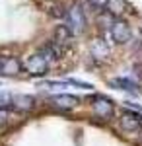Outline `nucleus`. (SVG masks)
I'll return each mask as SVG.
<instances>
[{
  "instance_id": "9b49d317",
  "label": "nucleus",
  "mask_w": 142,
  "mask_h": 146,
  "mask_svg": "<svg viewBox=\"0 0 142 146\" xmlns=\"http://www.w3.org/2000/svg\"><path fill=\"white\" fill-rule=\"evenodd\" d=\"M107 53H109V49L103 45L101 41H98L96 45L92 47V55H94V56H99V58H103V56H107Z\"/></svg>"
},
{
  "instance_id": "f257e3e1",
  "label": "nucleus",
  "mask_w": 142,
  "mask_h": 146,
  "mask_svg": "<svg viewBox=\"0 0 142 146\" xmlns=\"http://www.w3.org/2000/svg\"><path fill=\"white\" fill-rule=\"evenodd\" d=\"M66 25L72 29V33H82L84 29H86V14L82 10V6L80 4H72L68 10H66Z\"/></svg>"
},
{
  "instance_id": "ddd939ff",
  "label": "nucleus",
  "mask_w": 142,
  "mask_h": 146,
  "mask_svg": "<svg viewBox=\"0 0 142 146\" xmlns=\"http://www.w3.org/2000/svg\"><path fill=\"white\" fill-rule=\"evenodd\" d=\"M88 2H90V6L96 8V10H105V8L109 6L111 0H88Z\"/></svg>"
},
{
  "instance_id": "2eb2a0df",
  "label": "nucleus",
  "mask_w": 142,
  "mask_h": 146,
  "mask_svg": "<svg viewBox=\"0 0 142 146\" xmlns=\"http://www.w3.org/2000/svg\"><path fill=\"white\" fill-rule=\"evenodd\" d=\"M6 117H8V111H4V109H0V125L6 121Z\"/></svg>"
},
{
  "instance_id": "9d476101",
  "label": "nucleus",
  "mask_w": 142,
  "mask_h": 146,
  "mask_svg": "<svg viewBox=\"0 0 142 146\" xmlns=\"http://www.w3.org/2000/svg\"><path fill=\"white\" fill-rule=\"evenodd\" d=\"M98 22H99V25H101V27H109V29H111V25L117 22V20L113 18V14H111V12H103V14L98 18Z\"/></svg>"
},
{
  "instance_id": "dca6fc26",
  "label": "nucleus",
  "mask_w": 142,
  "mask_h": 146,
  "mask_svg": "<svg viewBox=\"0 0 142 146\" xmlns=\"http://www.w3.org/2000/svg\"><path fill=\"white\" fill-rule=\"evenodd\" d=\"M136 70H138V76L142 78V66H136Z\"/></svg>"
},
{
  "instance_id": "4468645a",
  "label": "nucleus",
  "mask_w": 142,
  "mask_h": 146,
  "mask_svg": "<svg viewBox=\"0 0 142 146\" xmlns=\"http://www.w3.org/2000/svg\"><path fill=\"white\" fill-rule=\"evenodd\" d=\"M4 103H10V94H6V92H0V107H2Z\"/></svg>"
},
{
  "instance_id": "f8f14e48",
  "label": "nucleus",
  "mask_w": 142,
  "mask_h": 146,
  "mask_svg": "<svg viewBox=\"0 0 142 146\" xmlns=\"http://www.w3.org/2000/svg\"><path fill=\"white\" fill-rule=\"evenodd\" d=\"M14 101H23V109H31L33 107V98H29V96H16L14 98Z\"/></svg>"
},
{
  "instance_id": "20e7f679",
  "label": "nucleus",
  "mask_w": 142,
  "mask_h": 146,
  "mask_svg": "<svg viewBox=\"0 0 142 146\" xmlns=\"http://www.w3.org/2000/svg\"><path fill=\"white\" fill-rule=\"evenodd\" d=\"M25 66H27V72H31V74H45L49 68V60L43 53H37V55H31L27 58Z\"/></svg>"
},
{
  "instance_id": "6e6552de",
  "label": "nucleus",
  "mask_w": 142,
  "mask_h": 146,
  "mask_svg": "<svg viewBox=\"0 0 142 146\" xmlns=\"http://www.w3.org/2000/svg\"><path fill=\"white\" fill-rule=\"evenodd\" d=\"M72 29H70V27H68V25H58V27H56V31H55V41L56 43H60V45H66V43H68V41H70V39H72Z\"/></svg>"
},
{
  "instance_id": "423d86ee",
  "label": "nucleus",
  "mask_w": 142,
  "mask_h": 146,
  "mask_svg": "<svg viewBox=\"0 0 142 146\" xmlns=\"http://www.w3.org/2000/svg\"><path fill=\"white\" fill-rule=\"evenodd\" d=\"M51 101L55 103L56 107H60V109H72V107H76V105H78V98H74V96H68V94L55 96Z\"/></svg>"
},
{
  "instance_id": "f03ea898",
  "label": "nucleus",
  "mask_w": 142,
  "mask_h": 146,
  "mask_svg": "<svg viewBox=\"0 0 142 146\" xmlns=\"http://www.w3.org/2000/svg\"><path fill=\"white\" fill-rule=\"evenodd\" d=\"M111 37H113V41L115 43H119V45H123V43H129L132 37V31L131 27H129V23L127 22H121V20H117V22L111 25Z\"/></svg>"
},
{
  "instance_id": "39448f33",
  "label": "nucleus",
  "mask_w": 142,
  "mask_h": 146,
  "mask_svg": "<svg viewBox=\"0 0 142 146\" xmlns=\"http://www.w3.org/2000/svg\"><path fill=\"white\" fill-rule=\"evenodd\" d=\"M22 72V62L16 56H2L0 58V74L4 76H14Z\"/></svg>"
},
{
  "instance_id": "7ed1b4c3",
  "label": "nucleus",
  "mask_w": 142,
  "mask_h": 146,
  "mask_svg": "<svg viewBox=\"0 0 142 146\" xmlns=\"http://www.w3.org/2000/svg\"><path fill=\"white\" fill-rule=\"evenodd\" d=\"M92 107L99 119H111V115H113V101L103 98V96H96Z\"/></svg>"
},
{
  "instance_id": "1a4fd4ad",
  "label": "nucleus",
  "mask_w": 142,
  "mask_h": 146,
  "mask_svg": "<svg viewBox=\"0 0 142 146\" xmlns=\"http://www.w3.org/2000/svg\"><path fill=\"white\" fill-rule=\"evenodd\" d=\"M111 86H117L119 90H127V92H136V84L131 82L127 78H115L111 80Z\"/></svg>"
},
{
  "instance_id": "0eeeda50",
  "label": "nucleus",
  "mask_w": 142,
  "mask_h": 146,
  "mask_svg": "<svg viewBox=\"0 0 142 146\" xmlns=\"http://www.w3.org/2000/svg\"><path fill=\"white\" fill-rule=\"evenodd\" d=\"M121 127H123L125 131L132 133V131H138V127H140V121H138L134 115H131V113H125V115L121 117Z\"/></svg>"
}]
</instances>
